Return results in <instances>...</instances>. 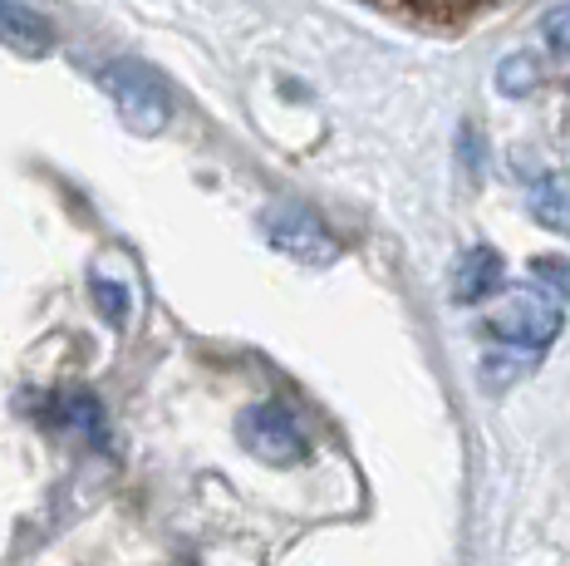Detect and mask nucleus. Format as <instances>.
<instances>
[{
  "label": "nucleus",
  "instance_id": "f257e3e1",
  "mask_svg": "<svg viewBox=\"0 0 570 566\" xmlns=\"http://www.w3.org/2000/svg\"><path fill=\"white\" fill-rule=\"evenodd\" d=\"M104 89L118 104V119L134 134H163L173 119V94L163 85L158 69L138 65V60H114L104 69Z\"/></svg>",
  "mask_w": 570,
  "mask_h": 566
},
{
  "label": "nucleus",
  "instance_id": "f03ea898",
  "mask_svg": "<svg viewBox=\"0 0 570 566\" xmlns=\"http://www.w3.org/2000/svg\"><path fill=\"white\" fill-rule=\"evenodd\" d=\"M487 330L517 350H541L561 335V305L551 301L546 286H517L502 296V305L492 311Z\"/></svg>",
  "mask_w": 570,
  "mask_h": 566
},
{
  "label": "nucleus",
  "instance_id": "7ed1b4c3",
  "mask_svg": "<svg viewBox=\"0 0 570 566\" xmlns=\"http://www.w3.org/2000/svg\"><path fill=\"white\" fill-rule=\"evenodd\" d=\"M236 439L246 443V453L261 458V463L271 468H295L305 458V433L295 414L276 399H261V404H246L242 419H236Z\"/></svg>",
  "mask_w": 570,
  "mask_h": 566
},
{
  "label": "nucleus",
  "instance_id": "20e7f679",
  "mask_svg": "<svg viewBox=\"0 0 570 566\" xmlns=\"http://www.w3.org/2000/svg\"><path fill=\"white\" fill-rule=\"evenodd\" d=\"M266 237L281 246L285 256L305 266H330L340 256V242L330 237V227L315 217L311 207H295V203H276L266 207Z\"/></svg>",
  "mask_w": 570,
  "mask_h": 566
},
{
  "label": "nucleus",
  "instance_id": "39448f33",
  "mask_svg": "<svg viewBox=\"0 0 570 566\" xmlns=\"http://www.w3.org/2000/svg\"><path fill=\"white\" fill-rule=\"evenodd\" d=\"M502 291V256L492 246H468L453 266V301L458 305H478L487 296Z\"/></svg>",
  "mask_w": 570,
  "mask_h": 566
},
{
  "label": "nucleus",
  "instance_id": "423d86ee",
  "mask_svg": "<svg viewBox=\"0 0 570 566\" xmlns=\"http://www.w3.org/2000/svg\"><path fill=\"white\" fill-rule=\"evenodd\" d=\"M527 203L531 217L551 232H570V173L566 168H541L527 173Z\"/></svg>",
  "mask_w": 570,
  "mask_h": 566
},
{
  "label": "nucleus",
  "instance_id": "0eeeda50",
  "mask_svg": "<svg viewBox=\"0 0 570 566\" xmlns=\"http://www.w3.org/2000/svg\"><path fill=\"white\" fill-rule=\"evenodd\" d=\"M0 40L20 55H45L55 45V26L20 0H0Z\"/></svg>",
  "mask_w": 570,
  "mask_h": 566
},
{
  "label": "nucleus",
  "instance_id": "6e6552de",
  "mask_svg": "<svg viewBox=\"0 0 570 566\" xmlns=\"http://www.w3.org/2000/svg\"><path fill=\"white\" fill-rule=\"evenodd\" d=\"M55 419L65 423V429H79V433H89V439H104V409H99V399L94 394H65L59 399V409H55Z\"/></svg>",
  "mask_w": 570,
  "mask_h": 566
},
{
  "label": "nucleus",
  "instance_id": "1a4fd4ad",
  "mask_svg": "<svg viewBox=\"0 0 570 566\" xmlns=\"http://www.w3.org/2000/svg\"><path fill=\"white\" fill-rule=\"evenodd\" d=\"M531 276H537L551 296L570 301V262L566 256H537V262H531Z\"/></svg>",
  "mask_w": 570,
  "mask_h": 566
},
{
  "label": "nucleus",
  "instance_id": "9d476101",
  "mask_svg": "<svg viewBox=\"0 0 570 566\" xmlns=\"http://www.w3.org/2000/svg\"><path fill=\"white\" fill-rule=\"evenodd\" d=\"M94 305H99V315L109 325H124L128 321V291L118 286V281H94Z\"/></svg>",
  "mask_w": 570,
  "mask_h": 566
},
{
  "label": "nucleus",
  "instance_id": "9b49d317",
  "mask_svg": "<svg viewBox=\"0 0 570 566\" xmlns=\"http://www.w3.org/2000/svg\"><path fill=\"white\" fill-rule=\"evenodd\" d=\"M497 85H502L507 94H527L531 85H537V65H531L527 55H512V60L497 69Z\"/></svg>",
  "mask_w": 570,
  "mask_h": 566
},
{
  "label": "nucleus",
  "instance_id": "f8f14e48",
  "mask_svg": "<svg viewBox=\"0 0 570 566\" xmlns=\"http://www.w3.org/2000/svg\"><path fill=\"white\" fill-rule=\"evenodd\" d=\"M541 35H546V45H551V50H561V55L570 50V0H561V6L546 10Z\"/></svg>",
  "mask_w": 570,
  "mask_h": 566
},
{
  "label": "nucleus",
  "instance_id": "ddd939ff",
  "mask_svg": "<svg viewBox=\"0 0 570 566\" xmlns=\"http://www.w3.org/2000/svg\"><path fill=\"white\" fill-rule=\"evenodd\" d=\"M413 6H423V10H448V6H462V0H413Z\"/></svg>",
  "mask_w": 570,
  "mask_h": 566
}]
</instances>
